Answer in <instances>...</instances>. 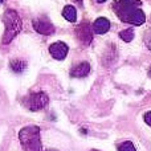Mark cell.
Returning <instances> with one entry per match:
<instances>
[{"mask_svg":"<svg viewBox=\"0 0 151 151\" xmlns=\"http://www.w3.org/2000/svg\"><path fill=\"white\" fill-rule=\"evenodd\" d=\"M141 4V1H135V0H117L113 4V8L123 23L142 25L146 21V15L139 8Z\"/></svg>","mask_w":151,"mask_h":151,"instance_id":"obj_1","label":"cell"},{"mask_svg":"<svg viewBox=\"0 0 151 151\" xmlns=\"http://www.w3.org/2000/svg\"><path fill=\"white\" fill-rule=\"evenodd\" d=\"M19 141L24 151H42L40 127L35 125L21 129L19 131Z\"/></svg>","mask_w":151,"mask_h":151,"instance_id":"obj_2","label":"cell"},{"mask_svg":"<svg viewBox=\"0 0 151 151\" xmlns=\"http://www.w3.org/2000/svg\"><path fill=\"white\" fill-rule=\"evenodd\" d=\"M3 21H4V36H3V44H9L13 39L19 35L21 31V19L19 13L13 9L5 11L4 16H3Z\"/></svg>","mask_w":151,"mask_h":151,"instance_id":"obj_3","label":"cell"},{"mask_svg":"<svg viewBox=\"0 0 151 151\" xmlns=\"http://www.w3.org/2000/svg\"><path fill=\"white\" fill-rule=\"evenodd\" d=\"M49 102V98H48V94L44 93V91H37V93H32L29 94L25 98L24 104L32 111H37V110L44 109L45 106Z\"/></svg>","mask_w":151,"mask_h":151,"instance_id":"obj_4","label":"cell"},{"mask_svg":"<svg viewBox=\"0 0 151 151\" xmlns=\"http://www.w3.org/2000/svg\"><path fill=\"white\" fill-rule=\"evenodd\" d=\"M93 27H90L88 23H82L77 27L76 29V35H77L78 40L82 42L83 45H89L93 40Z\"/></svg>","mask_w":151,"mask_h":151,"instance_id":"obj_5","label":"cell"},{"mask_svg":"<svg viewBox=\"0 0 151 151\" xmlns=\"http://www.w3.org/2000/svg\"><path fill=\"white\" fill-rule=\"evenodd\" d=\"M33 28L36 32H39V33H41V35H45V36H50V35L55 33V27H53V24L44 17L35 19Z\"/></svg>","mask_w":151,"mask_h":151,"instance_id":"obj_6","label":"cell"},{"mask_svg":"<svg viewBox=\"0 0 151 151\" xmlns=\"http://www.w3.org/2000/svg\"><path fill=\"white\" fill-rule=\"evenodd\" d=\"M68 52H69L68 45L63 41L53 42L49 47V53L55 60H64L66 57V55H68Z\"/></svg>","mask_w":151,"mask_h":151,"instance_id":"obj_7","label":"cell"},{"mask_svg":"<svg viewBox=\"0 0 151 151\" xmlns=\"http://www.w3.org/2000/svg\"><path fill=\"white\" fill-rule=\"evenodd\" d=\"M89 73H90V64L89 63H81V64H78V65H76L70 70V76L74 78L86 77Z\"/></svg>","mask_w":151,"mask_h":151,"instance_id":"obj_8","label":"cell"},{"mask_svg":"<svg viewBox=\"0 0 151 151\" xmlns=\"http://www.w3.org/2000/svg\"><path fill=\"white\" fill-rule=\"evenodd\" d=\"M110 29V21L106 17H98L93 23V31L97 35H104Z\"/></svg>","mask_w":151,"mask_h":151,"instance_id":"obj_9","label":"cell"},{"mask_svg":"<svg viewBox=\"0 0 151 151\" xmlns=\"http://www.w3.org/2000/svg\"><path fill=\"white\" fill-rule=\"evenodd\" d=\"M63 16L69 23H74L77 20V11H76L73 5H65L63 9Z\"/></svg>","mask_w":151,"mask_h":151,"instance_id":"obj_10","label":"cell"},{"mask_svg":"<svg viewBox=\"0 0 151 151\" xmlns=\"http://www.w3.org/2000/svg\"><path fill=\"white\" fill-rule=\"evenodd\" d=\"M11 69H12L15 73H21L27 69V63L23 60H13L11 61Z\"/></svg>","mask_w":151,"mask_h":151,"instance_id":"obj_11","label":"cell"},{"mask_svg":"<svg viewBox=\"0 0 151 151\" xmlns=\"http://www.w3.org/2000/svg\"><path fill=\"white\" fill-rule=\"evenodd\" d=\"M119 37L125 42H130L131 40L134 39V31H133V28H127V29H123V31H121L119 32Z\"/></svg>","mask_w":151,"mask_h":151,"instance_id":"obj_12","label":"cell"},{"mask_svg":"<svg viewBox=\"0 0 151 151\" xmlns=\"http://www.w3.org/2000/svg\"><path fill=\"white\" fill-rule=\"evenodd\" d=\"M118 151H137L135 146L133 145V142L130 141H125L118 146Z\"/></svg>","mask_w":151,"mask_h":151,"instance_id":"obj_13","label":"cell"},{"mask_svg":"<svg viewBox=\"0 0 151 151\" xmlns=\"http://www.w3.org/2000/svg\"><path fill=\"white\" fill-rule=\"evenodd\" d=\"M145 44H146L147 49L151 50V31H147L145 35Z\"/></svg>","mask_w":151,"mask_h":151,"instance_id":"obj_14","label":"cell"},{"mask_svg":"<svg viewBox=\"0 0 151 151\" xmlns=\"http://www.w3.org/2000/svg\"><path fill=\"white\" fill-rule=\"evenodd\" d=\"M143 119H145V122L147 123V125L151 127V111H147V113H145V115H143Z\"/></svg>","mask_w":151,"mask_h":151,"instance_id":"obj_15","label":"cell"},{"mask_svg":"<svg viewBox=\"0 0 151 151\" xmlns=\"http://www.w3.org/2000/svg\"><path fill=\"white\" fill-rule=\"evenodd\" d=\"M73 1H76V3H78V4H82V0H73Z\"/></svg>","mask_w":151,"mask_h":151,"instance_id":"obj_16","label":"cell"},{"mask_svg":"<svg viewBox=\"0 0 151 151\" xmlns=\"http://www.w3.org/2000/svg\"><path fill=\"white\" fill-rule=\"evenodd\" d=\"M106 0H97V3H105Z\"/></svg>","mask_w":151,"mask_h":151,"instance_id":"obj_17","label":"cell"},{"mask_svg":"<svg viewBox=\"0 0 151 151\" xmlns=\"http://www.w3.org/2000/svg\"><path fill=\"white\" fill-rule=\"evenodd\" d=\"M149 76L151 77V66H150V69H149Z\"/></svg>","mask_w":151,"mask_h":151,"instance_id":"obj_18","label":"cell"},{"mask_svg":"<svg viewBox=\"0 0 151 151\" xmlns=\"http://www.w3.org/2000/svg\"><path fill=\"white\" fill-rule=\"evenodd\" d=\"M48 151H55V150H48Z\"/></svg>","mask_w":151,"mask_h":151,"instance_id":"obj_19","label":"cell"},{"mask_svg":"<svg viewBox=\"0 0 151 151\" xmlns=\"http://www.w3.org/2000/svg\"><path fill=\"white\" fill-rule=\"evenodd\" d=\"M0 3H3V0H0Z\"/></svg>","mask_w":151,"mask_h":151,"instance_id":"obj_20","label":"cell"}]
</instances>
